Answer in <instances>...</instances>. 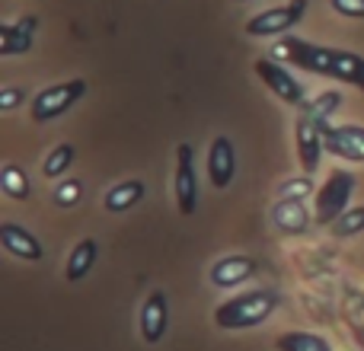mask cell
<instances>
[{"label":"cell","instance_id":"obj_27","mask_svg":"<svg viewBox=\"0 0 364 351\" xmlns=\"http://www.w3.org/2000/svg\"><path fill=\"white\" fill-rule=\"evenodd\" d=\"M336 13L342 16H352V19H364V0H329Z\"/></svg>","mask_w":364,"mask_h":351},{"label":"cell","instance_id":"obj_8","mask_svg":"<svg viewBox=\"0 0 364 351\" xmlns=\"http://www.w3.org/2000/svg\"><path fill=\"white\" fill-rule=\"evenodd\" d=\"M176 205L179 214H195L198 207V182H195V157L192 144L176 147Z\"/></svg>","mask_w":364,"mask_h":351},{"label":"cell","instance_id":"obj_15","mask_svg":"<svg viewBox=\"0 0 364 351\" xmlns=\"http://www.w3.org/2000/svg\"><path fill=\"white\" fill-rule=\"evenodd\" d=\"M38 26V16H23L16 26H0V55H26L32 48V32Z\"/></svg>","mask_w":364,"mask_h":351},{"label":"cell","instance_id":"obj_25","mask_svg":"<svg viewBox=\"0 0 364 351\" xmlns=\"http://www.w3.org/2000/svg\"><path fill=\"white\" fill-rule=\"evenodd\" d=\"M314 192V182H310V176L304 173L301 179H288V182H282L278 185V198H307V195Z\"/></svg>","mask_w":364,"mask_h":351},{"label":"cell","instance_id":"obj_2","mask_svg":"<svg viewBox=\"0 0 364 351\" xmlns=\"http://www.w3.org/2000/svg\"><path fill=\"white\" fill-rule=\"evenodd\" d=\"M355 176L348 170H333L329 179L323 182V188L316 192V205H314V220L316 227H333L342 214L348 211V198L355 192Z\"/></svg>","mask_w":364,"mask_h":351},{"label":"cell","instance_id":"obj_13","mask_svg":"<svg viewBox=\"0 0 364 351\" xmlns=\"http://www.w3.org/2000/svg\"><path fill=\"white\" fill-rule=\"evenodd\" d=\"M166 323H170L166 294H164V291H154V294H147L144 307H141V335H144L147 345H157V342L164 339Z\"/></svg>","mask_w":364,"mask_h":351},{"label":"cell","instance_id":"obj_22","mask_svg":"<svg viewBox=\"0 0 364 351\" xmlns=\"http://www.w3.org/2000/svg\"><path fill=\"white\" fill-rule=\"evenodd\" d=\"M329 230H333V237H358V233H364V205L348 207Z\"/></svg>","mask_w":364,"mask_h":351},{"label":"cell","instance_id":"obj_10","mask_svg":"<svg viewBox=\"0 0 364 351\" xmlns=\"http://www.w3.org/2000/svg\"><path fill=\"white\" fill-rule=\"evenodd\" d=\"M237 176V147L227 134H218L208 147V179L214 188H227Z\"/></svg>","mask_w":364,"mask_h":351},{"label":"cell","instance_id":"obj_19","mask_svg":"<svg viewBox=\"0 0 364 351\" xmlns=\"http://www.w3.org/2000/svg\"><path fill=\"white\" fill-rule=\"evenodd\" d=\"M275 348L278 351H333V345L316 333H284L278 335Z\"/></svg>","mask_w":364,"mask_h":351},{"label":"cell","instance_id":"obj_20","mask_svg":"<svg viewBox=\"0 0 364 351\" xmlns=\"http://www.w3.org/2000/svg\"><path fill=\"white\" fill-rule=\"evenodd\" d=\"M0 188H4L10 198H16V201H26L32 195L29 176H26V170H19L16 163H6L4 170H0Z\"/></svg>","mask_w":364,"mask_h":351},{"label":"cell","instance_id":"obj_12","mask_svg":"<svg viewBox=\"0 0 364 351\" xmlns=\"http://www.w3.org/2000/svg\"><path fill=\"white\" fill-rule=\"evenodd\" d=\"M272 224H275L282 233H288V237H301V233H307L310 224H316V220L310 217L307 205H304L301 198H278L275 207H272Z\"/></svg>","mask_w":364,"mask_h":351},{"label":"cell","instance_id":"obj_21","mask_svg":"<svg viewBox=\"0 0 364 351\" xmlns=\"http://www.w3.org/2000/svg\"><path fill=\"white\" fill-rule=\"evenodd\" d=\"M74 157H77V151L70 144H58V147H51V153L45 157V163H42V173H45V179H61L64 173L74 166Z\"/></svg>","mask_w":364,"mask_h":351},{"label":"cell","instance_id":"obj_26","mask_svg":"<svg viewBox=\"0 0 364 351\" xmlns=\"http://www.w3.org/2000/svg\"><path fill=\"white\" fill-rule=\"evenodd\" d=\"M23 102H26V90L23 87H4L0 90V109H4V112L23 106Z\"/></svg>","mask_w":364,"mask_h":351},{"label":"cell","instance_id":"obj_6","mask_svg":"<svg viewBox=\"0 0 364 351\" xmlns=\"http://www.w3.org/2000/svg\"><path fill=\"white\" fill-rule=\"evenodd\" d=\"M294 138H297V160H301V170L307 176H314L320 170L326 141H323V125L307 112V109L301 112V119H297V125H294Z\"/></svg>","mask_w":364,"mask_h":351},{"label":"cell","instance_id":"obj_9","mask_svg":"<svg viewBox=\"0 0 364 351\" xmlns=\"http://www.w3.org/2000/svg\"><path fill=\"white\" fill-rule=\"evenodd\" d=\"M326 151L352 163H364V128L358 125H323Z\"/></svg>","mask_w":364,"mask_h":351},{"label":"cell","instance_id":"obj_7","mask_svg":"<svg viewBox=\"0 0 364 351\" xmlns=\"http://www.w3.org/2000/svg\"><path fill=\"white\" fill-rule=\"evenodd\" d=\"M252 70H256V77H259V80H262L265 87H269L282 102H288V106H301V102H304V87H301V80H294V77H291L288 70L282 68V64L269 61V58H259V61L252 64Z\"/></svg>","mask_w":364,"mask_h":351},{"label":"cell","instance_id":"obj_1","mask_svg":"<svg viewBox=\"0 0 364 351\" xmlns=\"http://www.w3.org/2000/svg\"><path fill=\"white\" fill-rule=\"evenodd\" d=\"M278 307H282V294L278 291H272V288L246 291V294L230 297V301H224L214 310V326L224 329V333L262 326Z\"/></svg>","mask_w":364,"mask_h":351},{"label":"cell","instance_id":"obj_24","mask_svg":"<svg viewBox=\"0 0 364 351\" xmlns=\"http://www.w3.org/2000/svg\"><path fill=\"white\" fill-rule=\"evenodd\" d=\"M80 198H83V182L80 179H64L61 185L55 188V195H51L55 207H74Z\"/></svg>","mask_w":364,"mask_h":351},{"label":"cell","instance_id":"obj_5","mask_svg":"<svg viewBox=\"0 0 364 351\" xmlns=\"http://www.w3.org/2000/svg\"><path fill=\"white\" fill-rule=\"evenodd\" d=\"M272 55H278L282 61L297 64V68L310 70V74H323V77H329V68H333V48L310 45V42H304V38H282V42L272 48Z\"/></svg>","mask_w":364,"mask_h":351},{"label":"cell","instance_id":"obj_23","mask_svg":"<svg viewBox=\"0 0 364 351\" xmlns=\"http://www.w3.org/2000/svg\"><path fill=\"white\" fill-rule=\"evenodd\" d=\"M342 106V96L339 93H323V96H316L314 102H307V112L314 115L320 125H329V115H336V109Z\"/></svg>","mask_w":364,"mask_h":351},{"label":"cell","instance_id":"obj_11","mask_svg":"<svg viewBox=\"0 0 364 351\" xmlns=\"http://www.w3.org/2000/svg\"><path fill=\"white\" fill-rule=\"evenodd\" d=\"M259 271V262L252 256H224L211 265L208 278H211L214 288H237V284L250 281Z\"/></svg>","mask_w":364,"mask_h":351},{"label":"cell","instance_id":"obj_18","mask_svg":"<svg viewBox=\"0 0 364 351\" xmlns=\"http://www.w3.org/2000/svg\"><path fill=\"white\" fill-rule=\"evenodd\" d=\"M333 80H342L348 87H358L364 93V58L355 51H333V68H329Z\"/></svg>","mask_w":364,"mask_h":351},{"label":"cell","instance_id":"obj_16","mask_svg":"<svg viewBox=\"0 0 364 351\" xmlns=\"http://www.w3.org/2000/svg\"><path fill=\"white\" fill-rule=\"evenodd\" d=\"M144 195H147V185L141 179L115 182V185L102 195V207H106L109 214H122V211H128V207H138Z\"/></svg>","mask_w":364,"mask_h":351},{"label":"cell","instance_id":"obj_17","mask_svg":"<svg viewBox=\"0 0 364 351\" xmlns=\"http://www.w3.org/2000/svg\"><path fill=\"white\" fill-rule=\"evenodd\" d=\"M96 256H100V246H96V239H80V243L70 249V256H68V269H64V278H68L70 284L83 281V278L93 271Z\"/></svg>","mask_w":364,"mask_h":351},{"label":"cell","instance_id":"obj_4","mask_svg":"<svg viewBox=\"0 0 364 351\" xmlns=\"http://www.w3.org/2000/svg\"><path fill=\"white\" fill-rule=\"evenodd\" d=\"M307 4H310V0H288V4H282V6H272V10L252 16L250 23H246V32H250L252 38L284 36V32L294 29V26L304 19V13H307Z\"/></svg>","mask_w":364,"mask_h":351},{"label":"cell","instance_id":"obj_3","mask_svg":"<svg viewBox=\"0 0 364 351\" xmlns=\"http://www.w3.org/2000/svg\"><path fill=\"white\" fill-rule=\"evenodd\" d=\"M83 93H87V80H83V77L55 83V87H45L42 93L32 96V106H29L32 122H38V125H42V122L58 119V115H64L70 106H77V102L83 99Z\"/></svg>","mask_w":364,"mask_h":351},{"label":"cell","instance_id":"obj_28","mask_svg":"<svg viewBox=\"0 0 364 351\" xmlns=\"http://www.w3.org/2000/svg\"><path fill=\"white\" fill-rule=\"evenodd\" d=\"M237 4H246V0H237Z\"/></svg>","mask_w":364,"mask_h":351},{"label":"cell","instance_id":"obj_14","mask_svg":"<svg viewBox=\"0 0 364 351\" xmlns=\"http://www.w3.org/2000/svg\"><path fill=\"white\" fill-rule=\"evenodd\" d=\"M0 246H4L10 256L26 259V262H42V256H45L38 237L19 224H0Z\"/></svg>","mask_w":364,"mask_h":351}]
</instances>
